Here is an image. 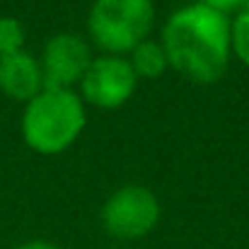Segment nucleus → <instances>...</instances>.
<instances>
[{"instance_id":"f257e3e1","label":"nucleus","mask_w":249,"mask_h":249,"mask_svg":"<svg viewBox=\"0 0 249 249\" xmlns=\"http://www.w3.org/2000/svg\"><path fill=\"white\" fill-rule=\"evenodd\" d=\"M162 49L174 71L198 85L223 78L230 63V19L201 2L179 7L162 27Z\"/></svg>"},{"instance_id":"f03ea898","label":"nucleus","mask_w":249,"mask_h":249,"mask_svg":"<svg viewBox=\"0 0 249 249\" xmlns=\"http://www.w3.org/2000/svg\"><path fill=\"white\" fill-rule=\"evenodd\" d=\"M85 104L73 89H41L22 114V138L39 155L68 150L85 128Z\"/></svg>"},{"instance_id":"7ed1b4c3","label":"nucleus","mask_w":249,"mask_h":249,"mask_svg":"<svg viewBox=\"0 0 249 249\" xmlns=\"http://www.w3.org/2000/svg\"><path fill=\"white\" fill-rule=\"evenodd\" d=\"M153 24V0H94L87 17L89 36L107 56L131 53L141 41L150 39Z\"/></svg>"},{"instance_id":"20e7f679","label":"nucleus","mask_w":249,"mask_h":249,"mask_svg":"<svg viewBox=\"0 0 249 249\" xmlns=\"http://www.w3.org/2000/svg\"><path fill=\"white\" fill-rule=\"evenodd\" d=\"M160 220V203L145 186H121L102 208L104 230L124 242H133L155 230Z\"/></svg>"},{"instance_id":"39448f33","label":"nucleus","mask_w":249,"mask_h":249,"mask_svg":"<svg viewBox=\"0 0 249 249\" xmlns=\"http://www.w3.org/2000/svg\"><path fill=\"white\" fill-rule=\"evenodd\" d=\"M138 78L131 63L124 56H102L94 58L87 68L85 78L80 80L85 102L99 109H119L124 107L133 92Z\"/></svg>"},{"instance_id":"423d86ee","label":"nucleus","mask_w":249,"mask_h":249,"mask_svg":"<svg viewBox=\"0 0 249 249\" xmlns=\"http://www.w3.org/2000/svg\"><path fill=\"white\" fill-rule=\"evenodd\" d=\"M92 51L89 44L78 34H56L46 41L41 53V75L44 89H73V85L80 83L92 66Z\"/></svg>"},{"instance_id":"0eeeda50","label":"nucleus","mask_w":249,"mask_h":249,"mask_svg":"<svg viewBox=\"0 0 249 249\" xmlns=\"http://www.w3.org/2000/svg\"><path fill=\"white\" fill-rule=\"evenodd\" d=\"M0 89L17 102H29L44 89V75L41 63L19 51L12 56L0 58Z\"/></svg>"},{"instance_id":"6e6552de","label":"nucleus","mask_w":249,"mask_h":249,"mask_svg":"<svg viewBox=\"0 0 249 249\" xmlns=\"http://www.w3.org/2000/svg\"><path fill=\"white\" fill-rule=\"evenodd\" d=\"M128 63H131L136 78H145V80L160 78L167 71V66H169L162 44H160V41H153V39L141 41V44L131 51Z\"/></svg>"},{"instance_id":"1a4fd4ad","label":"nucleus","mask_w":249,"mask_h":249,"mask_svg":"<svg viewBox=\"0 0 249 249\" xmlns=\"http://www.w3.org/2000/svg\"><path fill=\"white\" fill-rule=\"evenodd\" d=\"M24 46V27L17 17H0V58L19 53Z\"/></svg>"},{"instance_id":"9d476101","label":"nucleus","mask_w":249,"mask_h":249,"mask_svg":"<svg viewBox=\"0 0 249 249\" xmlns=\"http://www.w3.org/2000/svg\"><path fill=\"white\" fill-rule=\"evenodd\" d=\"M230 46L232 53L249 68V12H240L230 22Z\"/></svg>"},{"instance_id":"9b49d317","label":"nucleus","mask_w":249,"mask_h":249,"mask_svg":"<svg viewBox=\"0 0 249 249\" xmlns=\"http://www.w3.org/2000/svg\"><path fill=\"white\" fill-rule=\"evenodd\" d=\"M201 5H206V7H211V10H215V12H220V15H232V12H245V7H247V0H198Z\"/></svg>"},{"instance_id":"f8f14e48","label":"nucleus","mask_w":249,"mask_h":249,"mask_svg":"<svg viewBox=\"0 0 249 249\" xmlns=\"http://www.w3.org/2000/svg\"><path fill=\"white\" fill-rule=\"evenodd\" d=\"M15 249H61V247H56L53 242H46V240H29V242L17 245Z\"/></svg>"}]
</instances>
